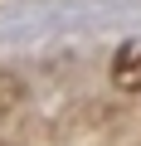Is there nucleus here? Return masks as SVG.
I'll list each match as a JSON object with an SVG mask.
<instances>
[{
  "mask_svg": "<svg viewBox=\"0 0 141 146\" xmlns=\"http://www.w3.org/2000/svg\"><path fill=\"white\" fill-rule=\"evenodd\" d=\"M112 88L141 93V39L117 44V54H112Z\"/></svg>",
  "mask_w": 141,
  "mask_h": 146,
  "instance_id": "f257e3e1",
  "label": "nucleus"
},
{
  "mask_svg": "<svg viewBox=\"0 0 141 146\" xmlns=\"http://www.w3.org/2000/svg\"><path fill=\"white\" fill-rule=\"evenodd\" d=\"M20 98H24V83L15 78V73H0V112L20 107Z\"/></svg>",
  "mask_w": 141,
  "mask_h": 146,
  "instance_id": "f03ea898",
  "label": "nucleus"
}]
</instances>
